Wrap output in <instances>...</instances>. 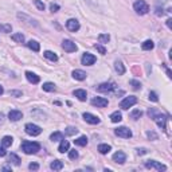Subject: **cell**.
<instances>
[{"label": "cell", "instance_id": "1", "mask_svg": "<svg viewBox=\"0 0 172 172\" xmlns=\"http://www.w3.org/2000/svg\"><path fill=\"white\" fill-rule=\"evenodd\" d=\"M22 151L27 155H32L40 151V144L35 141H23L22 143Z\"/></svg>", "mask_w": 172, "mask_h": 172}, {"label": "cell", "instance_id": "2", "mask_svg": "<svg viewBox=\"0 0 172 172\" xmlns=\"http://www.w3.org/2000/svg\"><path fill=\"white\" fill-rule=\"evenodd\" d=\"M133 8L139 15H145L149 11V5L145 3V0H136L133 4Z\"/></svg>", "mask_w": 172, "mask_h": 172}, {"label": "cell", "instance_id": "3", "mask_svg": "<svg viewBox=\"0 0 172 172\" xmlns=\"http://www.w3.org/2000/svg\"><path fill=\"white\" fill-rule=\"evenodd\" d=\"M134 104H137V98L134 96H129V97H125L123 101L120 102V108L124 109V110H126V109L132 108Z\"/></svg>", "mask_w": 172, "mask_h": 172}, {"label": "cell", "instance_id": "4", "mask_svg": "<svg viewBox=\"0 0 172 172\" xmlns=\"http://www.w3.org/2000/svg\"><path fill=\"white\" fill-rule=\"evenodd\" d=\"M24 130H26V133L30 134V136H39V134L42 133L40 126H38V125H35V124H26Z\"/></svg>", "mask_w": 172, "mask_h": 172}, {"label": "cell", "instance_id": "5", "mask_svg": "<svg viewBox=\"0 0 172 172\" xmlns=\"http://www.w3.org/2000/svg\"><path fill=\"white\" fill-rule=\"evenodd\" d=\"M145 168H148V170H156V171H165L167 170V167H165L164 164H161V163H159V161H155V160L145 161Z\"/></svg>", "mask_w": 172, "mask_h": 172}, {"label": "cell", "instance_id": "6", "mask_svg": "<svg viewBox=\"0 0 172 172\" xmlns=\"http://www.w3.org/2000/svg\"><path fill=\"white\" fill-rule=\"evenodd\" d=\"M114 133L117 134L118 137H123V139H130L132 137V130L128 129L126 126H120L114 130Z\"/></svg>", "mask_w": 172, "mask_h": 172}, {"label": "cell", "instance_id": "7", "mask_svg": "<svg viewBox=\"0 0 172 172\" xmlns=\"http://www.w3.org/2000/svg\"><path fill=\"white\" fill-rule=\"evenodd\" d=\"M96 61H97V58L93 54H90V52H85L82 55V59H81L82 65H85V66H92V65L96 63Z\"/></svg>", "mask_w": 172, "mask_h": 172}, {"label": "cell", "instance_id": "8", "mask_svg": "<svg viewBox=\"0 0 172 172\" xmlns=\"http://www.w3.org/2000/svg\"><path fill=\"white\" fill-rule=\"evenodd\" d=\"M116 87L117 86H116V83H113V82H105V83H101V85L97 87V90L101 93H110V92H113Z\"/></svg>", "mask_w": 172, "mask_h": 172}, {"label": "cell", "instance_id": "9", "mask_svg": "<svg viewBox=\"0 0 172 172\" xmlns=\"http://www.w3.org/2000/svg\"><path fill=\"white\" fill-rule=\"evenodd\" d=\"M62 47L66 52H74L77 51V45L73 42V40H69V39H65L62 42Z\"/></svg>", "mask_w": 172, "mask_h": 172}, {"label": "cell", "instance_id": "10", "mask_svg": "<svg viewBox=\"0 0 172 172\" xmlns=\"http://www.w3.org/2000/svg\"><path fill=\"white\" fill-rule=\"evenodd\" d=\"M109 101L104 97H96V98L92 99V105L97 106V108H105V106H108Z\"/></svg>", "mask_w": 172, "mask_h": 172}, {"label": "cell", "instance_id": "11", "mask_svg": "<svg viewBox=\"0 0 172 172\" xmlns=\"http://www.w3.org/2000/svg\"><path fill=\"white\" fill-rule=\"evenodd\" d=\"M66 27L69 31H71V32H76V31L79 30V22L77 19H69L66 22Z\"/></svg>", "mask_w": 172, "mask_h": 172}, {"label": "cell", "instance_id": "12", "mask_svg": "<svg viewBox=\"0 0 172 172\" xmlns=\"http://www.w3.org/2000/svg\"><path fill=\"white\" fill-rule=\"evenodd\" d=\"M83 120L86 121V123L92 124V125H96V124H99V118L97 117V116L92 114V113H83Z\"/></svg>", "mask_w": 172, "mask_h": 172}, {"label": "cell", "instance_id": "13", "mask_svg": "<svg viewBox=\"0 0 172 172\" xmlns=\"http://www.w3.org/2000/svg\"><path fill=\"white\" fill-rule=\"evenodd\" d=\"M153 120L156 121V124L159 125V128H161L163 130H165V123H167V120H168L165 116H163L161 113H159L155 118H153Z\"/></svg>", "mask_w": 172, "mask_h": 172}, {"label": "cell", "instance_id": "14", "mask_svg": "<svg viewBox=\"0 0 172 172\" xmlns=\"http://www.w3.org/2000/svg\"><path fill=\"white\" fill-rule=\"evenodd\" d=\"M113 160L116 163H118V164H124L125 160H126V156H125L124 152L118 151V152H116L114 155H113Z\"/></svg>", "mask_w": 172, "mask_h": 172}, {"label": "cell", "instance_id": "15", "mask_svg": "<svg viewBox=\"0 0 172 172\" xmlns=\"http://www.w3.org/2000/svg\"><path fill=\"white\" fill-rule=\"evenodd\" d=\"M73 94L77 97L79 101H86V98H87V93H86V90H83V89H77V90H74L73 92Z\"/></svg>", "mask_w": 172, "mask_h": 172}, {"label": "cell", "instance_id": "16", "mask_svg": "<svg viewBox=\"0 0 172 172\" xmlns=\"http://www.w3.org/2000/svg\"><path fill=\"white\" fill-rule=\"evenodd\" d=\"M8 118H10L11 121H19L23 118V114H22V112H19V110H11L10 113H8Z\"/></svg>", "mask_w": 172, "mask_h": 172}, {"label": "cell", "instance_id": "17", "mask_svg": "<svg viewBox=\"0 0 172 172\" xmlns=\"http://www.w3.org/2000/svg\"><path fill=\"white\" fill-rule=\"evenodd\" d=\"M26 78L30 81L31 83H38L39 79H40V78L36 76L35 73H32V71H26Z\"/></svg>", "mask_w": 172, "mask_h": 172}, {"label": "cell", "instance_id": "18", "mask_svg": "<svg viewBox=\"0 0 172 172\" xmlns=\"http://www.w3.org/2000/svg\"><path fill=\"white\" fill-rule=\"evenodd\" d=\"M73 78L77 81H83V79H86V73L82 70H74L73 71Z\"/></svg>", "mask_w": 172, "mask_h": 172}, {"label": "cell", "instance_id": "19", "mask_svg": "<svg viewBox=\"0 0 172 172\" xmlns=\"http://www.w3.org/2000/svg\"><path fill=\"white\" fill-rule=\"evenodd\" d=\"M69 148H70V144H69V141H66L65 139L61 140V144H59V147H58V151L61 153H65V152L69 151Z\"/></svg>", "mask_w": 172, "mask_h": 172}, {"label": "cell", "instance_id": "20", "mask_svg": "<svg viewBox=\"0 0 172 172\" xmlns=\"http://www.w3.org/2000/svg\"><path fill=\"white\" fill-rule=\"evenodd\" d=\"M114 69H116V71L118 73V76H123V74L125 73V67H124V65H123V62L121 61H116Z\"/></svg>", "mask_w": 172, "mask_h": 172}, {"label": "cell", "instance_id": "21", "mask_svg": "<svg viewBox=\"0 0 172 172\" xmlns=\"http://www.w3.org/2000/svg\"><path fill=\"white\" fill-rule=\"evenodd\" d=\"M112 151V147L108 145V144H99L98 145V152L102 153V155H106V153H109Z\"/></svg>", "mask_w": 172, "mask_h": 172}, {"label": "cell", "instance_id": "22", "mask_svg": "<svg viewBox=\"0 0 172 172\" xmlns=\"http://www.w3.org/2000/svg\"><path fill=\"white\" fill-rule=\"evenodd\" d=\"M50 168L54 170V171H61L62 168H63V163H62L61 160H54L51 164H50Z\"/></svg>", "mask_w": 172, "mask_h": 172}, {"label": "cell", "instance_id": "23", "mask_svg": "<svg viewBox=\"0 0 172 172\" xmlns=\"http://www.w3.org/2000/svg\"><path fill=\"white\" fill-rule=\"evenodd\" d=\"M74 144L78 147H86L87 145V137L86 136H81L78 139L74 140Z\"/></svg>", "mask_w": 172, "mask_h": 172}, {"label": "cell", "instance_id": "24", "mask_svg": "<svg viewBox=\"0 0 172 172\" xmlns=\"http://www.w3.org/2000/svg\"><path fill=\"white\" fill-rule=\"evenodd\" d=\"M12 143H14V139H12L11 136H4V137L2 139V145L4 147V148H8V147H11Z\"/></svg>", "mask_w": 172, "mask_h": 172}, {"label": "cell", "instance_id": "25", "mask_svg": "<svg viewBox=\"0 0 172 172\" xmlns=\"http://www.w3.org/2000/svg\"><path fill=\"white\" fill-rule=\"evenodd\" d=\"M27 46H29V49H31L32 51H35V52H38L40 50V45L36 42V40H30V42L27 43Z\"/></svg>", "mask_w": 172, "mask_h": 172}, {"label": "cell", "instance_id": "26", "mask_svg": "<svg viewBox=\"0 0 172 172\" xmlns=\"http://www.w3.org/2000/svg\"><path fill=\"white\" fill-rule=\"evenodd\" d=\"M110 120H112V123H120L123 120V116H121L120 112H113L110 114Z\"/></svg>", "mask_w": 172, "mask_h": 172}, {"label": "cell", "instance_id": "27", "mask_svg": "<svg viewBox=\"0 0 172 172\" xmlns=\"http://www.w3.org/2000/svg\"><path fill=\"white\" fill-rule=\"evenodd\" d=\"M43 55H45L47 59H50V61H52V62L58 61V55L55 54V52H52V51H45L43 52Z\"/></svg>", "mask_w": 172, "mask_h": 172}, {"label": "cell", "instance_id": "28", "mask_svg": "<svg viewBox=\"0 0 172 172\" xmlns=\"http://www.w3.org/2000/svg\"><path fill=\"white\" fill-rule=\"evenodd\" d=\"M11 38H12V40H14V42H18V43H23V42H24V35H23L22 32L14 34Z\"/></svg>", "mask_w": 172, "mask_h": 172}, {"label": "cell", "instance_id": "29", "mask_svg": "<svg viewBox=\"0 0 172 172\" xmlns=\"http://www.w3.org/2000/svg\"><path fill=\"white\" fill-rule=\"evenodd\" d=\"M50 140H51V141H61V140H63V134L61 132H54L50 136Z\"/></svg>", "mask_w": 172, "mask_h": 172}, {"label": "cell", "instance_id": "30", "mask_svg": "<svg viewBox=\"0 0 172 172\" xmlns=\"http://www.w3.org/2000/svg\"><path fill=\"white\" fill-rule=\"evenodd\" d=\"M109 40H110V35H109V34H99L98 35V42L99 43H108Z\"/></svg>", "mask_w": 172, "mask_h": 172}, {"label": "cell", "instance_id": "31", "mask_svg": "<svg viewBox=\"0 0 172 172\" xmlns=\"http://www.w3.org/2000/svg\"><path fill=\"white\" fill-rule=\"evenodd\" d=\"M8 159H10V163H12V164H15V165H19L20 164V157L18 155H15V153H11Z\"/></svg>", "mask_w": 172, "mask_h": 172}, {"label": "cell", "instance_id": "32", "mask_svg": "<svg viewBox=\"0 0 172 172\" xmlns=\"http://www.w3.org/2000/svg\"><path fill=\"white\" fill-rule=\"evenodd\" d=\"M43 90L45 92H54L55 90V85L52 82H46V83H43Z\"/></svg>", "mask_w": 172, "mask_h": 172}, {"label": "cell", "instance_id": "33", "mask_svg": "<svg viewBox=\"0 0 172 172\" xmlns=\"http://www.w3.org/2000/svg\"><path fill=\"white\" fill-rule=\"evenodd\" d=\"M153 47H155V45H153L152 40H145V42L143 43V46H141V49L145 50V51H148V50H152Z\"/></svg>", "mask_w": 172, "mask_h": 172}, {"label": "cell", "instance_id": "34", "mask_svg": "<svg viewBox=\"0 0 172 172\" xmlns=\"http://www.w3.org/2000/svg\"><path fill=\"white\" fill-rule=\"evenodd\" d=\"M141 116H143V112L140 110V109H134L132 113H130V118H132V120H139Z\"/></svg>", "mask_w": 172, "mask_h": 172}, {"label": "cell", "instance_id": "35", "mask_svg": "<svg viewBox=\"0 0 172 172\" xmlns=\"http://www.w3.org/2000/svg\"><path fill=\"white\" fill-rule=\"evenodd\" d=\"M12 31V27L11 24H0V32H4V34H8Z\"/></svg>", "mask_w": 172, "mask_h": 172}, {"label": "cell", "instance_id": "36", "mask_svg": "<svg viewBox=\"0 0 172 172\" xmlns=\"http://www.w3.org/2000/svg\"><path fill=\"white\" fill-rule=\"evenodd\" d=\"M65 133H66L67 136H74V134L78 133V129L77 128H74V126H67L66 130H65Z\"/></svg>", "mask_w": 172, "mask_h": 172}, {"label": "cell", "instance_id": "37", "mask_svg": "<svg viewBox=\"0 0 172 172\" xmlns=\"http://www.w3.org/2000/svg\"><path fill=\"white\" fill-rule=\"evenodd\" d=\"M96 49H97V51H98L99 54H102V55L106 54V49L101 45V43H97V45H96Z\"/></svg>", "mask_w": 172, "mask_h": 172}, {"label": "cell", "instance_id": "38", "mask_svg": "<svg viewBox=\"0 0 172 172\" xmlns=\"http://www.w3.org/2000/svg\"><path fill=\"white\" fill-rule=\"evenodd\" d=\"M130 85H132V87L134 90H139L140 87H141V83L139 82V81H136V79H132L130 81Z\"/></svg>", "mask_w": 172, "mask_h": 172}, {"label": "cell", "instance_id": "39", "mask_svg": "<svg viewBox=\"0 0 172 172\" xmlns=\"http://www.w3.org/2000/svg\"><path fill=\"white\" fill-rule=\"evenodd\" d=\"M34 3H35V5H36V8H38L39 11H45V4H43L40 0H34Z\"/></svg>", "mask_w": 172, "mask_h": 172}, {"label": "cell", "instance_id": "40", "mask_svg": "<svg viewBox=\"0 0 172 172\" xmlns=\"http://www.w3.org/2000/svg\"><path fill=\"white\" fill-rule=\"evenodd\" d=\"M69 157H70L71 160H76V159L78 157V152L76 151V149H73V151H69Z\"/></svg>", "mask_w": 172, "mask_h": 172}, {"label": "cell", "instance_id": "41", "mask_svg": "<svg viewBox=\"0 0 172 172\" xmlns=\"http://www.w3.org/2000/svg\"><path fill=\"white\" fill-rule=\"evenodd\" d=\"M149 99H151L152 102H157L159 101V97H157V94H156L155 92H151V93H149Z\"/></svg>", "mask_w": 172, "mask_h": 172}, {"label": "cell", "instance_id": "42", "mask_svg": "<svg viewBox=\"0 0 172 172\" xmlns=\"http://www.w3.org/2000/svg\"><path fill=\"white\" fill-rule=\"evenodd\" d=\"M29 168L31 171H38L39 170V164H36V163H31V164L29 165Z\"/></svg>", "mask_w": 172, "mask_h": 172}, {"label": "cell", "instance_id": "43", "mask_svg": "<svg viewBox=\"0 0 172 172\" xmlns=\"http://www.w3.org/2000/svg\"><path fill=\"white\" fill-rule=\"evenodd\" d=\"M147 136H148L149 139H153V140H157L159 139V136L155 132H148V133H147Z\"/></svg>", "mask_w": 172, "mask_h": 172}, {"label": "cell", "instance_id": "44", "mask_svg": "<svg viewBox=\"0 0 172 172\" xmlns=\"http://www.w3.org/2000/svg\"><path fill=\"white\" fill-rule=\"evenodd\" d=\"M50 10H51V12H57V11L59 10V5H58V4H54V3H52V4L50 5Z\"/></svg>", "mask_w": 172, "mask_h": 172}, {"label": "cell", "instance_id": "45", "mask_svg": "<svg viewBox=\"0 0 172 172\" xmlns=\"http://www.w3.org/2000/svg\"><path fill=\"white\" fill-rule=\"evenodd\" d=\"M5 155H7V151H5V148H4V147H0V157H3V156H5Z\"/></svg>", "mask_w": 172, "mask_h": 172}, {"label": "cell", "instance_id": "46", "mask_svg": "<svg viewBox=\"0 0 172 172\" xmlns=\"http://www.w3.org/2000/svg\"><path fill=\"white\" fill-rule=\"evenodd\" d=\"M10 94L11 96H16V97H22V92H15V90H11Z\"/></svg>", "mask_w": 172, "mask_h": 172}, {"label": "cell", "instance_id": "47", "mask_svg": "<svg viewBox=\"0 0 172 172\" xmlns=\"http://www.w3.org/2000/svg\"><path fill=\"white\" fill-rule=\"evenodd\" d=\"M147 152H148V151H147L145 148H139V149H137V153H139V155H145Z\"/></svg>", "mask_w": 172, "mask_h": 172}, {"label": "cell", "instance_id": "48", "mask_svg": "<svg viewBox=\"0 0 172 172\" xmlns=\"http://www.w3.org/2000/svg\"><path fill=\"white\" fill-rule=\"evenodd\" d=\"M171 22H172L171 19H168V20H167V26H168V29H171V27H172V23H171Z\"/></svg>", "mask_w": 172, "mask_h": 172}, {"label": "cell", "instance_id": "49", "mask_svg": "<svg viewBox=\"0 0 172 172\" xmlns=\"http://www.w3.org/2000/svg\"><path fill=\"white\" fill-rule=\"evenodd\" d=\"M167 74H168V77H170V78H172V73H171L170 69H167Z\"/></svg>", "mask_w": 172, "mask_h": 172}, {"label": "cell", "instance_id": "50", "mask_svg": "<svg viewBox=\"0 0 172 172\" xmlns=\"http://www.w3.org/2000/svg\"><path fill=\"white\" fill-rule=\"evenodd\" d=\"M3 93H4V89H3V86H0V96H2Z\"/></svg>", "mask_w": 172, "mask_h": 172}, {"label": "cell", "instance_id": "51", "mask_svg": "<svg viewBox=\"0 0 172 172\" xmlns=\"http://www.w3.org/2000/svg\"><path fill=\"white\" fill-rule=\"evenodd\" d=\"M11 168L10 167H3V171H10Z\"/></svg>", "mask_w": 172, "mask_h": 172}]
</instances>
